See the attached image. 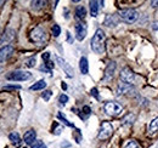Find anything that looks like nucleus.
<instances>
[{"label":"nucleus","mask_w":158,"mask_h":148,"mask_svg":"<svg viewBox=\"0 0 158 148\" xmlns=\"http://www.w3.org/2000/svg\"><path fill=\"white\" fill-rule=\"evenodd\" d=\"M133 90V86L125 83H119L118 88H117V95H122V93H127Z\"/></svg>","instance_id":"nucleus-17"},{"label":"nucleus","mask_w":158,"mask_h":148,"mask_svg":"<svg viewBox=\"0 0 158 148\" xmlns=\"http://www.w3.org/2000/svg\"><path fill=\"white\" fill-rule=\"evenodd\" d=\"M57 118L62 120V123H63L64 125H67V126H69V128H74V125H73L72 123H69V121H68V120H67V119H66V118L62 115V113H59V114H57Z\"/></svg>","instance_id":"nucleus-24"},{"label":"nucleus","mask_w":158,"mask_h":148,"mask_svg":"<svg viewBox=\"0 0 158 148\" xmlns=\"http://www.w3.org/2000/svg\"><path fill=\"white\" fill-rule=\"evenodd\" d=\"M31 5H32V9H34V10H40V9H43V7L46 5V1H32Z\"/></svg>","instance_id":"nucleus-23"},{"label":"nucleus","mask_w":158,"mask_h":148,"mask_svg":"<svg viewBox=\"0 0 158 148\" xmlns=\"http://www.w3.org/2000/svg\"><path fill=\"white\" fill-rule=\"evenodd\" d=\"M119 17L123 22L131 24V23L136 22V19L139 18V14L134 9H124L119 12Z\"/></svg>","instance_id":"nucleus-2"},{"label":"nucleus","mask_w":158,"mask_h":148,"mask_svg":"<svg viewBox=\"0 0 158 148\" xmlns=\"http://www.w3.org/2000/svg\"><path fill=\"white\" fill-rule=\"evenodd\" d=\"M152 29L158 31V22H153V23H152Z\"/></svg>","instance_id":"nucleus-37"},{"label":"nucleus","mask_w":158,"mask_h":148,"mask_svg":"<svg viewBox=\"0 0 158 148\" xmlns=\"http://www.w3.org/2000/svg\"><path fill=\"white\" fill-rule=\"evenodd\" d=\"M89 7H90V14L93 17H96L98 14H99V1H95V0H91L89 1Z\"/></svg>","instance_id":"nucleus-15"},{"label":"nucleus","mask_w":158,"mask_h":148,"mask_svg":"<svg viewBox=\"0 0 158 148\" xmlns=\"http://www.w3.org/2000/svg\"><path fill=\"white\" fill-rule=\"evenodd\" d=\"M86 16V10L83 5H79L76 9V18L77 19H84Z\"/></svg>","instance_id":"nucleus-19"},{"label":"nucleus","mask_w":158,"mask_h":148,"mask_svg":"<svg viewBox=\"0 0 158 148\" xmlns=\"http://www.w3.org/2000/svg\"><path fill=\"white\" fill-rule=\"evenodd\" d=\"M4 90H16V89H21L20 85H5L2 88Z\"/></svg>","instance_id":"nucleus-31"},{"label":"nucleus","mask_w":158,"mask_h":148,"mask_svg":"<svg viewBox=\"0 0 158 148\" xmlns=\"http://www.w3.org/2000/svg\"><path fill=\"white\" fill-rule=\"evenodd\" d=\"M62 88H63V90H66V89H67V85L63 83V84H62Z\"/></svg>","instance_id":"nucleus-42"},{"label":"nucleus","mask_w":158,"mask_h":148,"mask_svg":"<svg viewBox=\"0 0 158 148\" xmlns=\"http://www.w3.org/2000/svg\"><path fill=\"white\" fill-rule=\"evenodd\" d=\"M23 148H27V147H23Z\"/></svg>","instance_id":"nucleus-44"},{"label":"nucleus","mask_w":158,"mask_h":148,"mask_svg":"<svg viewBox=\"0 0 158 148\" xmlns=\"http://www.w3.org/2000/svg\"><path fill=\"white\" fill-rule=\"evenodd\" d=\"M107 27H116L118 24V17L116 15H107L105 17V22H103Z\"/></svg>","instance_id":"nucleus-13"},{"label":"nucleus","mask_w":158,"mask_h":148,"mask_svg":"<svg viewBox=\"0 0 158 148\" xmlns=\"http://www.w3.org/2000/svg\"><path fill=\"white\" fill-rule=\"evenodd\" d=\"M134 120H135V115L130 113V114H128V115H125V117L123 118L122 124H123V125H131V124L134 123Z\"/></svg>","instance_id":"nucleus-22"},{"label":"nucleus","mask_w":158,"mask_h":148,"mask_svg":"<svg viewBox=\"0 0 158 148\" xmlns=\"http://www.w3.org/2000/svg\"><path fill=\"white\" fill-rule=\"evenodd\" d=\"M103 4H105V1H99V5H100V7H103Z\"/></svg>","instance_id":"nucleus-41"},{"label":"nucleus","mask_w":158,"mask_h":148,"mask_svg":"<svg viewBox=\"0 0 158 148\" xmlns=\"http://www.w3.org/2000/svg\"><path fill=\"white\" fill-rule=\"evenodd\" d=\"M32 78V73L26 72V71H15L11 72L6 75L7 80H12V81H24Z\"/></svg>","instance_id":"nucleus-4"},{"label":"nucleus","mask_w":158,"mask_h":148,"mask_svg":"<svg viewBox=\"0 0 158 148\" xmlns=\"http://www.w3.org/2000/svg\"><path fill=\"white\" fill-rule=\"evenodd\" d=\"M151 6H152V7H158V0L157 1H156V0L151 1Z\"/></svg>","instance_id":"nucleus-36"},{"label":"nucleus","mask_w":158,"mask_h":148,"mask_svg":"<svg viewBox=\"0 0 158 148\" xmlns=\"http://www.w3.org/2000/svg\"><path fill=\"white\" fill-rule=\"evenodd\" d=\"M56 62L59 63V66L64 71V73L67 74V76H69V78H73V75H74V71H73V68L62 58V57H60V56H56Z\"/></svg>","instance_id":"nucleus-8"},{"label":"nucleus","mask_w":158,"mask_h":148,"mask_svg":"<svg viewBox=\"0 0 158 148\" xmlns=\"http://www.w3.org/2000/svg\"><path fill=\"white\" fill-rule=\"evenodd\" d=\"M32 148H46V146L44 145L43 141H35V142L32 145Z\"/></svg>","instance_id":"nucleus-30"},{"label":"nucleus","mask_w":158,"mask_h":148,"mask_svg":"<svg viewBox=\"0 0 158 148\" xmlns=\"http://www.w3.org/2000/svg\"><path fill=\"white\" fill-rule=\"evenodd\" d=\"M148 131L151 135H155L156 132H158V117L155 118L151 123H150V126H148Z\"/></svg>","instance_id":"nucleus-21"},{"label":"nucleus","mask_w":158,"mask_h":148,"mask_svg":"<svg viewBox=\"0 0 158 148\" xmlns=\"http://www.w3.org/2000/svg\"><path fill=\"white\" fill-rule=\"evenodd\" d=\"M35 63H37V60H35V57H31V58H28V60L26 61V66H27L28 68H32V67H34V66H35Z\"/></svg>","instance_id":"nucleus-25"},{"label":"nucleus","mask_w":158,"mask_h":148,"mask_svg":"<svg viewBox=\"0 0 158 148\" xmlns=\"http://www.w3.org/2000/svg\"><path fill=\"white\" fill-rule=\"evenodd\" d=\"M61 146H62V147H69V143H67V142H63Z\"/></svg>","instance_id":"nucleus-40"},{"label":"nucleus","mask_w":158,"mask_h":148,"mask_svg":"<svg viewBox=\"0 0 158 148\" xmlns=\"http://www.w3.org/2000/svg\"><path fill=\"white\" fill-rule=\"evenodd\" d=\"M14 38H15V31L11 29V28H7L5 31V33L2 34V41L4 43H10V41L14 40Z\"/></svg>","instance_id":"nucleus-16"},{"label":"nucleus","mask_w":158,"mask_h":148,"mask_svg":"<svg viewBox=\"0 0 158 148\" xmlns=\"http://www.w3.org/2000/svg\"><path fill=\"white\" fill-rule=\"evenodd\" d=\"M120 80H122V83L131 85L135 81V74H134V72L129 67H125L120 72Z\"/></svg>","instance_id":"nucleus-7"},{"label":"nucleus","mask_w":158,"mask_h":148,"mask_svg":"<svg viewBox=\"0 0 158 148\" xmlns=\"http://www.w3.org/2000/svg\"><path fill=\"white\" fill-rule=\"evenodd\" d=\"M31 39H32V41H34L38 45H44L48 40L46 32L41 27H35L31 33Z\"/></svg>","instance_id":"nucleus-3"},{"label":"nucleus","mask_w":158,"mask_h":148,"mask_svg":"<svg viewBox=\"0 0 158 148\" xmlns=\"http://www.w3.org/2000/svg\"><path fill=\"white\" fill-rule=\"evenodd\" d=\"M46 88V81L45 80H39V81H37L35 84H33L29 89L32 90V91H38V90H43V89H45Z\"/></svg>","instance_id":"nucleus-20"},{"label":"nucleus","mask_w":158,"mask_h":148,"mask_svg":"<svg viewBox=\"0 0 158 148\" xmlns=\"http://www.w3.org/2000/svg\"><path fill=\"white\" fill-rule=\"evenodd\" d=\"M67 38H68V41H69V43L73 41V39H71V34H69V33H67Z\"/></svg>","instance_id":"nucleus-39"},{"label":"nucleus","mask_w":158,"mask_h":148,"mask_svg":"<svg viewBox=\"0 0 158 148\" xmlns=\"http://www.w3.org/2000/svg\"><path fill=\"white\" fill-rule=\"evenodd\" d=\"M35 138H37V134L34 130H28L24 135H23V141L27 143V145H33L35 142Z\"/></svg>","instance_id":"nucleus-11"},{"label":"nucleus","mask_w":158,"mask_h":148,"mask_svg":"<svg viewBox=\"0 0 158 148\" xmlns=\"http://www.w3.org/2000/svg\"><path fill=\"white\" fill-rule=\"evenodd\" d=\"M61 128H60V126H57V129L56 130H54V131H52V132H54V134H55V135H60V134H61Z\"/></svg>","instance_id":"nucleus-38"},{"label":"nucleus","mask_w":158,"mask_h":148,"mask_svg":"<svg viewBox=\"0 0 158 148\" xmlns=\"http://www.w3.org/2000/svg\"><path fill=\"white\" fill-rule=\"evenodd\" d=\"M51 95H52V91H50V90H46V91H44V92H43L41 97H43L45 101H49V100H50V97H51Z\"/></svg>","instance_id":"nucleus-29"},{"label":"nucleus","mask_w":158,"mask_h":148,"mask_svg":"<svg viewBox=\"0 0 158 148\" xmlns=\"http://www.w3.org/2000/svg\"><path fill=\"white\" fill-rule=\"evenodd\" d=\"M91 49L95 54H103L105 52V44H106V34L102 29H98L91 39Z\"/></svg>","instance_id":"nucleus-1"},{"label":"nucleus","mask_w":158,"mask_h":148,"mask_svg":"<svg viewBox=\"0 0 158 148\" xmlns=\"http://www.w3.org/2000/svg\"><path fill=\"white\" fill-rule=\"evenodd\" d=\"M61 34V28H60L59 24H54L52 26V35L55 38H57Z\"/></svg>","instance_id":"nucleus-26"},{"label":"nucleus","mask_w":158,"mask_h":148,"mask_svg":"<svg viewBox=\"0 0 158 148\" xmlns=\"http://www.w3.org/2000/svg\"><path fill=\"white\" fill-rule=\"evenodd\" d=\"M83 112H84L86 115H90L91 109H90V107H89V106H84V107H83Z\"/></svg>","instance_id":"nucleus-32"},{"label":"nucleus","mask_w":158,"mask_h":148,"mask_svg":"<svg viewBox=\"0 0 158 148\" xmlns=\"http://www.w3.org/2000/svg\"><path fill=\"white\" fill-rule=\"evenodd\" d=\"M14 54V46L11 45H6V46H2L0 49V63L7 61Z\"/></svg>","instance_id":"nucleus-10"},{"label":"nucleus","mask_w":158,"mask_h":148,"mask_svg":"<svg viewBox=\"0 0 158 148\" xmlns=\"http://www.w3.org/2000/svg\"><path fill=\"white\" fill-rule=\"evenodd\" d=\"M113 134V126L108 121H103L101 124V128L99 131V140H107Z\"/></svg>","instance_id":"nucleus-5"},{"label":"nucleus","mask_w":158,"mask_h":148,"mask_svg":"<svg viewBox=\"0 0 158 148\" xmlns=\"http://www.w3.org/2000/svg\"><path fill=\"white\" fill-rule=\"evenodd\" d=\"M103 108L108 115H112V117H117L123 112V107L117 102H107V103H105Z\"/></svg>","instance_id":"nucleus-6"},{"label":"nucleus","mask_w":158,"mask_h":148,"mask_svg":"<svg viewBox=\"0 0 158 148\" xmlns=\"http://www.w3.org/2000/svg\"><path fill=\"white\" fill-rule=\"evenodd\" d=\"M79 69L81 74L89 73V63H88V58L86 57H81L79 61Z\"/></svg>","instance_id":"nucleus-14"},{"label":"nucleus","mask_w":158,"mask_h":148,"mask_svg":"<svg viewBox=\"0 0 158 148\" xmlns=\"http://www.w3.org/2000/svg\"><path fill=\"white\" fill-rule=\"evenodd\" d=\"M9 138H10V141H11V143L15 146V147H20L21 146V137L20 135L17 134V132H11L10 135H9Z\"/></svg>","instance_id":"nucleus-18"},{"label":"nucleus","mask_w":158,"mask_h":148,"mask_svg":"<svg viewBox=\"0 0 158 148\" xmlns=\"http://www.w3.org/2000/svg\"><path fill=\"white\" fill-rule=\"evenodd\" d=\"M114 71H116V62H110L108 66L106 67L105 71V80H110L113 75H114Z\"/></svg>","instance_id":"nucleus-12"},{"label":"nucleus","mask_w":158,"mask_h":148,"mask_svg":"<svg viewBox=\"0 0 158 148\" xmlns=\"http://www.w3.org/2000/svg\"><path fill=\"white\" fill-rule=\"evenodd\" d=\"M86 33H88L86 24L81 23V22H78L76 24V38H77V40H79V41L84 40L85 37H86Z\"/></svg>","instance_id":"nucleus-9"},{"label":"nucleus","mask_w":158,"mask_h":148,"mask_svg":"<svg viewBox=\"0 0 158 148\" xmlns=\"http://www.w3.org/2000/svg\"><path fill=\"white\" fill-rule=\"evenodd\" d=\"M59 102H60V105H62V106H64V105H66V103L68 102V96H67V95H64V93H62V95L60 96Z\"/></svg>","instance_id":"nucleus-28"},{"label":"nucleus","mask_w":158,"mask_h":148,"mask_svg":"<svg viewBox=\"0 0 158 148\" xmlns=\"http://www.w3.org/2000/svg\"><path fill=\"white\" fill-rule=\"evenodd\" d=\"M124 148H140L138 145V142L136 141H134V140H130L125 146H124Z\"/></svg>","instance_id":"nucleus-27"},{"label":"nucleus","mask_w":158,"mask_h":148,"mask_svg":"<svg viewBox=\"0 0 158 148\" xmlns=\"http://www.w3.org/2000/svg\"><path fill=\"white\" fill-rule=\"evenodd\" d=\"M73 136H76V137H77V142H78V143H80L81 137L79 136V130H76V134H73Z\"/></svg>","instance_id":"nucleus-35"},{"label":"nucleus","mask_w":158,"mask_h":148,"mask_svg":"<svg viewBox=\"0 0 158 148\" xmlns=\"http://www.w3.org/2000/svg\"><path fill=\"white\" fill-rule=\"evenodd\" d=\"M91 95L95 96V98L99 100V93H98V89H96V88H93V89H91Z\"/></svg>","instance_id":"nucleus-33"},{"label":"nucleus","mask_w":158,"mask_h":148,"mask_svg":"<svg viewBox=\"0 0 158 148\" xmlns=\"http://www.w3.org/2000/svg\"><path fill=\"white\" fill-rule=\"evenodd\" d=\"M0 43H2V34H1V32H0Z\"/></svg>","instance_id":"nucleus-43"},{"label":"nucleus","mask_w":158,"mask_h":148,"mask_svg":"<svg viewBox=\"0 0 158 148\" xmlns=\"http://www.w3.org/2000/svg\"><path fill=\"white\" fill-rule=\"evenodd\" d=\"M49 58H50V52H45V54H43V60H44L45 62H48Z\"/></svg>","instance_id":"nucleus-34"}]
</instances>
